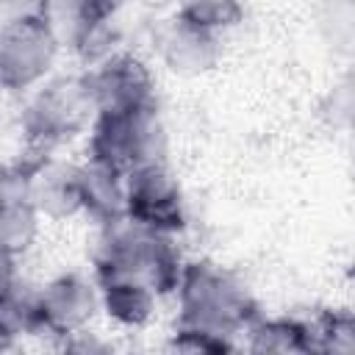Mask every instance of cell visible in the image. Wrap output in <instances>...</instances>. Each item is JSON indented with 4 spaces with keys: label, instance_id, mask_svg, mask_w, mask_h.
Listing matches in <instances>:
<instances>
[{
    "label": "cell",
    "instance_id": "obj_13",
    "mask_svg": "<svg viewBox=\"0 0 355 355\" xmlns=\"http://www.w3.org/2000/svg\"><path fill=\"white\" fill-rule=\"evenodd\" d=\"M78 186H80V211H86L94 222L111 225L125 216V172L89 158L78 164Z\"/></svg>",
    "mask_w": 355,
    "mask_h": 355
},
{
    "label": "cell",
    "instance_id": "obj_10",
    "mask_svg": "<svg viewBox=\"0 0 355 355\" xmlns=\"http://www.w3.org/2000/svg\"><path fill=\"white\" fill-rule=\"evenodd\" d=\"M42 214L28 197V172H0V247L25 252L39 236Z\"/></svg>",
    "mask_w": 355,
    "mask_h": 355
},
{
    "label": "cell",
    "instance_id": "obj_12",
    "mask_svg": "<svg viewBox=\"0 0 355 355\" xmlns=\"http://www.w3.org/2000/svg\"><path fill=\"white\" fill-rule=\"evenodd\" d=\"M116 0H42V19L64 47L89 44L111 19Z\"/></svg>",
    "mask_w": 355,
    "mask_h": 355
},
{
    "label": "cell",
    "instance_id": "obj_6",
    "mask_svg": "<svg viewBox=\"0 0 355 355\" xmlns=\"http://www.w3.org/2000/svg\"><path fill=\"white\" fill-rule=\"evenodd\" d=\"M125 216L161 233L183 230L186 200L166 161H150L125 172Z\"/></svg>",
    "mask_w": 355,
    "mask_h": 355
},
{
    "label": "cell",
    "instance_id": "obj_2",
    "mask_svg": "<svg viewBox=\"0 0 355 355\" xmlns=\"http://www.w3.org/2000/svg\"><path fill=\"white\" fill-rule=\"evenodd\" d=\"M103 227L105 236L97 252V277H128L144 283L158 297L175 291L183 261L172 233L144 227L128 216Z\"/></svg>",
    "mask_w": 355,
    "mask_h": 355
},
{
    "label": "cell",
    "instance_id": "obj_16",
    "mask_svg": "<svg viewBox=\"0 0 355 355\" xmlns=\"http://www.w3.org/2000/svg\"><path fill=\"white\" fill-rule=\"evenodd\" d=\"M175 14L214 33L236 25L244 14L239 0H175Z\"/></svg>",
    "mask_w": 355,
    "mask_h": 355
},
{
    "label": "cell",
    "instance_id": "obj_9",
    "mask_svg": "<svg viewBox=\"0 0 355 355\" xmlns=\"http://www.w3.org/2000/svg\"><path fill=\"white\" fill-rule=\"evenodd\" d=\"M155 47L164 64L180 75L208 72L219 58V36L208 28L180 19L178 14L161 22L155 31Z\"/></svg>",
    "mask_w": 355,
    "mask_h": 355
},
{
    "label": "cell",
    "instance_id": "obj_15",
    "mask_svg": "<svg viewBox=\"0 0 355 355\" xmlns=\"http://www.w3.org/2000/svg\"><path fill=\"white\" fill-rule=\"evenodd\" d=\"M244 333L255 352H316L313 327L297 319H255Z\"/></svg>",
    "mask_w": 355,
    "mask_h": 355
},
{
    "label": "cell",
    "instance_id": "obj_17",
    "mask_svg": "<svg viewBox=\"0 0 355 355\" xmlns=\"http://www.w3.org/2000/svg\"><path fill=\"white\" fill-rule=\"evenodd\" d=\"M313 327L316 352H352L355 349V322L349 313H327Z\"/></svg>",
    "mask_w": 355,
    "mask_h": 355
},
{
    "label": "cell",
    "instance_id": "obj_3",
    "mask_svg": "<svg viewBox=\"0 0 355 355\" xmlns=\"http://www.w3.org/2000/svg\"><path fill=\"white\" fill-rule=\"evenodd\" d=\"M89 158L119 172L150 161H166V130L155 105L130 114H97L89 128Z\"/></svg>",
    "mask_w": 355,
    "mask_h": 355
},
{
    "label": "cell",
    "instance_id": "obj_11",
    "mask_svg": "<svg viewBox=\"0 0 355 355\" xmlns=\"http://www.w3.org/2000/svg\"><path fill=\"white\" fill-rule=\"evenodd\" d=\"M28 197L42 216L67 219L80 211L78 164L44 158L36 169H28Z\"/></svg>",
    "mask_w": 355,
    "mask_h": 355
},
{
    "label": "cell",
    "instance_id": "obj_4",
    "mask_svg": "<svg viewBox=\"0 0 355 355\" xmlns=\"http://www.w3.org/2000/svg\"><path fill=\"white\" fill-rule=\"evenodd\" d=\"M94 116L86 78H58L31 97L19 125L36 147H55L89 130Z\"/></svg>",
    "mask_w": 355,
    "mask_h": 355
},
{
    "label": "cell",
    "instance_id": "obj_20",
    "mask_svg": "<svg viewBox=\"0 0 355 355\" xmlns=\"http://www.w3.org/2000/svg\"><path fill=\"white\" fill-rule=\"evenodd\" d=\"M6 341H8V336L3 333V327H0V347H6Z\"/></svg>",
    "mask_w": 355,
    "mask_h": 355
},
{
    "label": "cell",
    "instance_id": "obj_14",
    "mask_svg": "<svg viewBox=\"0 0 355 355\" xmlns=\"http://www.w3.org/2000/svg\"><path fill=\"white\" fill-rule=\"evenodd\" d=\"M100 308L122 327H144L155 313L158 294L128 277H97Z\"/></svg>",
    "mask_w": 355,
    "mask_h": 355
},
{
    "label": "cell",
    "instance_id": "obj_18",
    "mask_svg": "<svg viewBox=\"0 0 355 355\" xmlns=\"http://www.w3.org/2000/svg\"><path fill=\"white\" fill-rule=\"evenodd\" d=\"M172 347L175 349H183V352H230L236 344L230 341H222V338H214L208 333H197V330H178L175 327V338H172Z\"/></svg>",
    "mask_w": 355,
    "mask_h": 355
},
{
    "label": "cell",
    "instance_id": "obj_1",
    "mask_svg": "<svg viewBox=\"0 0 355 355\" xmlns=\"http://www.w3.org/2000/svg\"><path fill=\"white\" fill-rule=\"evenodd\" d=\"M178 294V330H197L230 341L258 319V305L250 288L227 269L191 261L183 263Z\"/></svg>",
    "mask_w": 355,
    "mask_h": 355
},
{
    "label": "cell",
    "instance_id": "obj_19",
    "mask_svg": "<svg viewBox=\"0 0 355 355\" xmlns=\"http://www.w3.org/2000/svg\"><path fill=\"white\" fill-rule=\"evenodd\" d=\"M19 277H17V255L6 252L0 247V300L8 297L14 288H17Z\"/></svg>",
    "mask_w": 355,
    "mask_h": 355
},
{
    "label": "cell",
    "instance_id": "obj_8",
    "mask_svg": "<svg viewBox=\"0 0 355 355\" xmlns=\"http://www.w3.org/2000/svg\"><path fill=\"white\" fill-rule=\"evenodd\" d=\"M100 311V291L83 275L67 272L53 277L36 291V322L39 333L50 336H80Z\"/></svg>",
    "mask_w": 355,
    "mask_h": 355
},
{
    "label": "cell",
    "instance_id": "obj_5",
    "mask_svg": "<svg viewBox=\"0 0 355 355\" xmlns=\"http://www.w3.org/2000/svg\"><path fill=\"white\" fill-rule=\"evenodd\" d=\"M58 39L36 17H19L0 25V92H25L47 78L58 55Z\"/></svg>",
    "mask_w": 355,
    "mask_h": 355
},
{
    "label": "cell",
    "instance_id": "obj_7",
    "mask_svg": "<svg viewBox=\"0 0 355 355\" xmlns=\"http://www.w3.org/2000/svg\"><path fill=\"white\" fill-rule=\"evenodd\" d=\"M94 114H130L155 105V80L150 67L130 53L108 55L86 75Z\"/></svg>",
    "mask_w": 355,
    "mask_h": 355
}]
</instances>
